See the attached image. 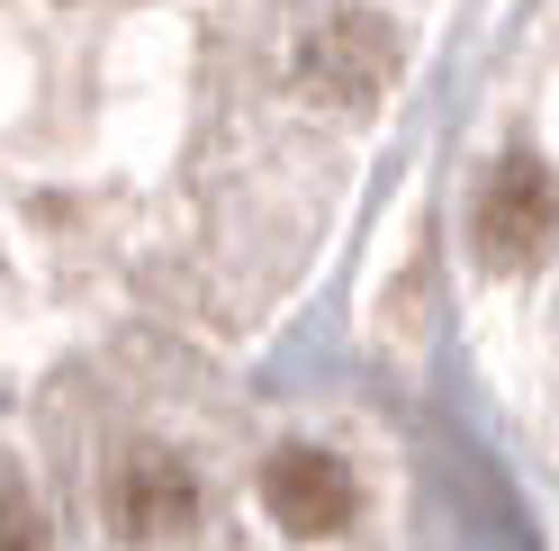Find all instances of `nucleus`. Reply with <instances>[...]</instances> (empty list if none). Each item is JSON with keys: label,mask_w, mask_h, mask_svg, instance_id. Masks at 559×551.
<instances>
[{"label": "nucleus", "mask_w": 559, "mask_h": 551, "mask_svg": "<svg viewBox=\"0 0 559 551\" xmlns=\"http://www.w3.org/2000/svg\"><path fill=\"white\" fill-rule=\"evenodd\" d=\"M550 235H559V181H550V163L542 154H506L497 172H487V190H478V254L497 271H523V262L550 254Z\"/></svg>", "instance_id": "1"}, {"label": "nucleus", "mask_w": 559, "mask_h": 551, "mask_svg": "<svg viewBox=\"0 0 559 551\" xmlns=\"http://www.w3.org/2000/svg\"><path fill=\"white\" fill-rule=\"evenodd\" d=\"M262 506H271L280 534L325 542V534L353 525V470H343L334 453H280V461L262 470Z\"/></svg>", "instance_id": "2"}, {"label": "nucleus", "mask_w": 559, "mask_h": 551, "mask_svg": "<svg viewBox=\"0 0 559 551\" xmlns=\"http://www.w3.org/2000/svg\"><path fill=\"white\" fill-rule=\"evenodd\" d=\"M397 73V37L379 19H334L317 46H307V91L334 99V109H370Z\"/></svg>", "instance_id": "3"}, {"label": "nucleus", "mask_w": 559, "mask_h": 551, "mask_svg": "<svg viewBox=\"0 0 559 551\" xmlns=\"http://www.w3.org/2000/svg\"><path fill=\"white\" fill-rule=\"evenodd\" d=\"M190 506H199V489H190V470L171 461V453H135L109 479V525L127 542H171V534L190 525Z\"/></svg>", "instance_id": "4"}, {"label": "nucleus", "mask_w": 559, "mask_h": 551, "mask_svg": "<svg viewBox=\"0 0 559 551\" xmlns=\"http://www.w3.org/2000/svg\"><path fill=\"white\" fill-rule=\"evenodd\" d=\"M0 551H46V525H37V506L19 497V479H0Z\"/></svg>", "instance_id": "5"}]
</instances>
